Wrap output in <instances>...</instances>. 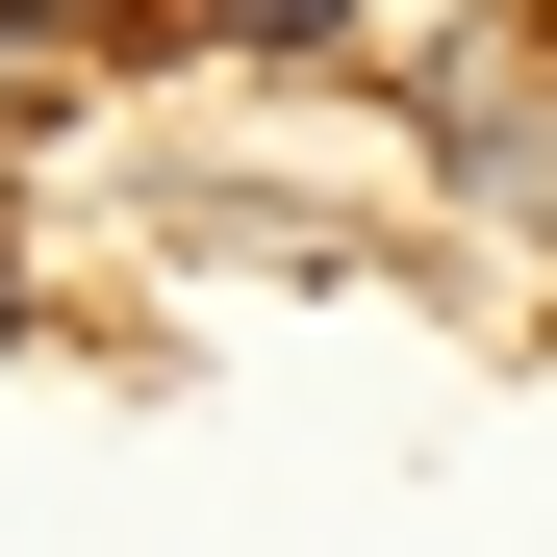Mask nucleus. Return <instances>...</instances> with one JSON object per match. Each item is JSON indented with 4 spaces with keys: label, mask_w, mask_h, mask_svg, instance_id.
<instances>
[{
    "label": "nucleus",
    "mask_w": 557,
    "mask_h": 557,
    "mask_svg": "<svg viewBox=\"0 0 557 557\" xmlns=\"http://www.w3.org/2000/svg\"><path fill=\"white\" fill-rule=\"evenodd\" d=\"M228 26H253V51H330V26H355V0H228Z\"/></svg>",
    "instance_id": "1"
},
{
    "label": "nucleus",
    "mask_w": 557,
    "mask_h": 557,
    "mask_svg": "<svg viewBox=\"0 0 557 557\" xmlns=\"http://www.w3.org/2000/svg\"><path fill=\"white\" fill-rule=\"evenodd\" d=\"M0 26H26V0H0Z\"/></svg>",
    "instance_id": "2"
}]
</instances>
